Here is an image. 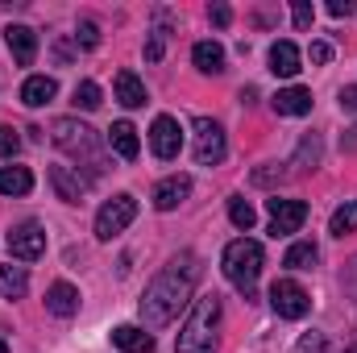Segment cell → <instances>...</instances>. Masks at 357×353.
Returning <instances> with one entry per match:
<instances>
[{"label": "cell", "instance_id": "cell-1", "mask_svg": "<svg viewBox=\"0 0 357 353\" xmlns=\"http://www.w3.org/2000/svg\"><path fill=\"white\" fill-rule=\"evenodd\" d=\"M195 283H199V258H195L191 250H183V254L171 258V262L154 274V283L146 287V295H142V303H137V308H142V324H146V329L171 324L178 316V308L191 299Z\"/></svg>", "mask_w": 357, "mask_h": 353}, {"label": "cell", "instance_id": "cell-2", "mask_svg": "<svg viewBox=\"0 0 357 353\" xmlns=\"http://www.w3.org/2000/svg\"><path fill=\"white\" fill-rule=\"evenodd\" d=\"M216 320H220V299L216 295L195 299L191 316L178 329L175 353H212V345H216Z\"/></svg>", "mask_w": 357, "mask_h": 353}, {"label": "cell", "instance_id": "cell-3", "mask_svg": "<svg viewBox=\"0 0 357 353\" xmlns=\"http://www.w3.org/2000/svg\"><path fill=\"white\" fill-rule=\"evenodd\" d=\"M262 262H266L262 246H258L254 237H237V241H229V246H225L220 270H225V278H229L233 287H241V291L250 295V291H254V283H258V274H262Z\"/></svg>", "mask_w": 357, "mask_h": 353}, {"label": "cell", "instance_id": "cell-4", "mask_svg": "<svg viewBox=\"0 0 357 353\" xmlns=\"http://www.w3.org/2000/svg\"><path fill=\"white\" fill-rule=\"evenodd\" d=\"M54 146H59V150H67L71 158H79V154H84L91 171H100V163H104V154H100V146H96V133H91L88 125L71 121V117L54 121Z\"/></svg>", "mask_w": 357, "mask_h": 353}, {"label": "cell", "instance_id": "cell-5", "mask_svg": "<svg viewBox=\"0 0 357 353\" xmlns=\"http://www.w3.org/2000/svg\"><path fill=\"white\" fill-rule=\"evenodd\" d=\"M133 220H137V200L121 191V195H112V200L96 212V237H100V241H112V237L125 233Z\"/></svg>", "mask_w": 357, "mask_h": 353}, {"label": "cell", "instance_id": "cell-6", "mask_svg": "<svg viewBox=\"0 0 357 353\" xmlns=\"http://www.w3.org/2000/svg\"><path fill=\"white\" fill-rule=\"evenodd\" d=\"M270 308L282 316V320H303L312 312V295L295 283V278H274L270 283Z\"/></svg>", "mask_w": 357, "mask_h": 353}, {"label": "cell", "instance_id": "cell-7", "mask_svg": "<svg viewBox=\"0 0 357 353\" xmlns=\"http://www.w3.org/2000/svg\"><path fill=\"white\" fill-rule=\"evenodd\" d=\"M8 254L17 262H38L46 254V229L38 220H21L8 229Z\"/></svg>", "mask_w": 357, "mask_h": 353}, {"label": "cell", "instance_id": "cell-8", "mask_svg": "<svg viewBox=\"0 0 357 353\" xmlns=\"http://www.w3.org/2000/svg\"><path fill=\"white\" fill-rule=\"evenodd\" d=\"M225 154H229V142H225V129L216 125V121H195V163L199 167H216V163H225Z\"/></svg>", "mask_w": 357, "mask_h": 353}, {"label": "cell", "instance_id": "cell-9", "mask_svg": "<svg viewBox=\"0 0 357 353\" xmlns=\"http://www.w3.org/2000/svg\"><path fill=\"white\" fill-rule=\"evenodd\" d=\"M270 208V237H291L299 233V225L307 220V204L303 200H266Z\"/></svg>", "mask_w": 357, "mask_h": 353}, {"label": "cell", "instance_id": "cell-10", "mask_svg": "<svg viewBox=\"0 0 357 353\" xmlns=\"http://www.w3.org/2000/svg\"><path fill=\"white\" fill-rule=\"evenodd\" d=\"M150 150L162 158V163H171L178 158V150H183V125H178L175 117H154V125H150Z\"/></svg>", "mask_w": 357, "mask_h": 353}, {"label": "cell", "instance_id": "cell-11", "mask_svg": "<svg viewBox=\"0 0 357 353\" xmlns=\"http://www.w3.org/2000/svg\"><path fill=\"white\" fill-rule=\"evenodd\" d=\"M4 42H8V54H13L17 67H29L38 59V33L29 25H8L4 29Z\"/></svg>", "mask_w": 357, "mask_h": 353}, {"label": "cell", "instance_id": "cell-12", "mask_svg": "<svg viewBox=\"0 0 357 353\" xmlns=\"http://www.w3.org/2000/svg\"><path fill=\"white\" fill-rule=\"evenodd\" d=\"M270 71L278 75V80H295L299 71H303V54H299V46L295 42H274L270 46Z\"/></svg>", "mask_w": 357, "mask_h": 353}, {"label": "cell", "instance_id": "cell-13", "mask_svg": "<svg viewBox=\"0 0 357 353\" xmlns=\"http://www.w3.org/2000/svg\"><path fill=\"white\" fill-rule=\"evenodd\" d=\"M50 183H54L59 200H67V204H79L88 191V179L79 175V167H50Z\"/></svg>", "mask_w": 357, "mask_h": 353}, {"label": "cell", "instance_id": "cell-14", "mask_svg": "<svg viewBox=\"0 0 357 353\" xmlns=\"http://www.w3.org/2000/svg\"><path fill=\"white\" fill-rule=\"evenodd\" d=\"M108 150H112L116 158L133 163V158L142 154V137H137V129H133L129 121H116V125L108 129Z\"/></svg>", "mask_w": 357, "mask_h": 353}, {"label": "cell", "instance_id": "cell-15", "mask_svg": "<svg viewBox=\"0 0 357 353\" xmlns=\"http://www.w3.org/2000/svg\"><path fill=\"white\" fill-rule=\"evenodd\" d=\"M187 195H191V179L171 175V179H162V183L154 187V208H158V212H171V208H178Z\"/></svg>", "mask_w": 357, "mask_h": 353}, {"label": "cell", "instance_id": "cell-16", "mask_svg": "<svg viewBox=\"0 0 357 353\" xmlns=\"http://www.w3.org/2000/svg\"><path fill=\"white\" fill-rule=\"evenodd\" d=\"M191 63H195L204 75H220V71H225V46L212 42V38H204V42L191 46Z\"/></svg>", "mask_w": 357, "mask_h": 353}, {"label": "cell", "instance_id": "cell-17", "mask_svg": "<svg viewBox=\"0 0 357 353\" xmlns=\"http://www.w3.org/2000/svg\"><path fill=\"white\" fill-rule=\"evenodd\" d=\"M270 104H274L278 117H307L312 112V91L307 88H282Z\"/></svg>", "mask_w": 357, "mask_h": 353}, {"label": "cell", "instance_id": "cell-18", "mask_svg": "<svg viewBox=\"0 0 357 353\" xmlns=\"http://www.w3.org/2000/svg\"><path fill=\"white\" fill-rule=\"evenodd\" d=\"M112 345L125 353H154V337L142 324H121V329H112Z\"/></svg>", "mask_w": 357, "mask_h": 353}, {"label": "cell", "instance_id": "cell-19", "mask_svg": "<svg viewBox=\"0 0 357 353\" xmlns=\"http://www.w3.org/2000/svg\"><path fill=\"white\" fill-rule=\"evenodd\" d=\"M59 96V84L50 80V75H29L25 84H21V104L25 108H42V104H50Z\"/></svg>", "mask_w": 357, "mask_h": 353}, {"label": "cell", "instance_id": "cell-20", "mask_svg": "<svg viewBox=\"0 0 357 353\" xmlns=\"http://www.w3.org/2000/svg\"><path fill=\"white\" fill-rule=\"evenodd\" d=\"M46 312H54V316H75L79 312V291L71 287V283H54L50 291H46Z\"/></svg>", "mask_w": 357, "mask_h": 353}, {"label": "cell", "instance_id": "cell-21", "mask_svg": "<svg viewBox=\"0 0 357 353\" xmlns=\"http://www.w3.org/2000/svg\"><path fill=\"white\" fill-rule=\"evenodd\" d=\"M112 88H116V100H121L125 108H142V104H146V84H142L133 71H121Z\"/></svg>", "mask_w": 357, "mask_h": 353}, {"label": "cell", "instance_id": "cell-22", "mask_svg": "<svg viewBox=\"0 0 357 353\" xmlns=\"http://www.w3.org/2000/svg\"><path fill=\"white\" fill-rule=\"evenodd\" d=\"M33 175L29 167H0V195H29Z\"/></svg>", "mask_w": 357, "mask_h": 353}, {"label": "cell", "instance_id": "cell-23", "mask_svg": "<svg viewBox=\"0 0 357 353\" xmlns=\"http://www.w3.org/2000/svg\"><path fill=\"white\" fill-rule=\"evenodd\" d=\"M29 291V274H25V266H0V295L4 299H21Z\"/></svg>", "mask_w": 357, "mask_h": 353}, {"label": "cell", "instance_id": "cell-24", "mask_svg": "<svg viewBox=\"0 0 357 353\" xmlns=\"http://www.w3.org/2000/svg\"><path fill=\"white\" fill-rule=\"evenodd\" d=\"M316 258H320V250H316L312 241H295V246L287 250L282 266H291V270H312V266H316Z\"/></svg>", "mask_w": 357, "mask_h": 353}, {"label": "cell", "instance_id": "cell-25", "mask_svg": "<svg viewBox=\"0 0 357 353\" xmlns=\"http://www.w3.org/2000/svg\"><path fill=\"white\" fill-rule=\"evenodd\" d=\"M229 220H233V229L250 233V229H254V220H258V212H254V204H250V200L233 195V200H229Z\"/></svg>", "mask_w": 357, "mask_h": 353}, {"label": "cell", "instance_id": "cell-26", "mask_svg": "<svg viewBox=\"0 0 357 353\" xmlns=\"http://www.w3.org/2000/svg\"><path fill=\"white\" fill-rule=\"evenodd\" d=\"M328 233H333V237H345V233H357V200H354V204H345V208H337V212H333V225H328Z\"/></svg>", "mask_w": 357, "mask_h": 353}, {"label": "cell", "instance_id": "cell-27", "mask_svg": "<svg viewBox=\"0 0 357 353\" xmlns=\"http://www.w3.org/2000/svg\"><path fill=\"white\" fill-rule=\"evenodd\" d=\"M75 108H84V112H91V108H100V84H91V80H84V84L75 88Z\"/></svg>", "mask_w": 357, "mask_h": 353}, {"label": "cell", "instance_id": "cell-28", "mask_svg": "<svg viewBox=\"0 0 357 353\" xmlns=\"http://www.w3.org/2000/svg\"><path fill=\"white\" fill-rule=\"evenodd\" d=\"M75 42H79L84 50H96V46H100V25H96V21H79V29H75Z\"/></svg>", "mask_w": 357, "mask_h": 353}, {"label": "cell", "instance_id": "cell-29", "mask_svg": "<svg viewBox=\"0 0 357 353\" xmlns=\"http://www.w3.org/2000/svg\"><path fill=\"white\" fill-rule=\"evenodd\" d=\"M17 150H21V137H17V129L0 125V158H17Z\"/></svg>", "mask_w": 357, "mask_h": 353}, {"label": "cell", "instance_id": "cell-30", "mask_svg": "<svg viewBox=\"0 0 357 353\" xmlns=\"http://www.w3.org/2000/svg\"><path fill=\"white\" fill-rule=\"evenodd\" d=\"M291 17H295V29H312V17H316V8H312L307 0H295V4H291Z\"/></svg>", "mask_w": 357, "mask_h": 353}, {"label": "cell", "instance_id": "cell-31", "mask_svg": "<svg viewBox=\"0 0 357 353\" xmlns=\"http://www.w3.org/2000/svg\"><path fill=\"white\" fill-rule=\"evenodd\" d=\"M307 59H312L316 67H324V63L333 59V46H328V42H312V50H307Z\"/></svg>", "mask_w": 357, "mask_h": 353}, {"label": "cell", "instance_id": "cell-32", "mask_svg": "<svg viewBox=\"0 0 357 353\" xmlns=\"http://www.w3.org/2000/svg\"><path fill=\"white\" fill-rule=\"evenodd\" d=\"M162 50H167V42H162V29H158V33L150 38V46H146V59H150V63H158V59H162Z\"/></svg>", "mask_w": 357, "mask_h": 353}, {"label": "cell", "instance_id": "cell-33", "mask_svg": "<svg viewBox=\"0 0 357 353\" xmlns=\"http://www.w3.org/2000/svg\"><path fill=\"white\" fill-rule=\"evenodd\" d=\"M229 21H233V8H229V4H212V25H220V29H225Z\"/></svg>", "mask_w": 357, "mask_h": 353}, {"label": "cell", "instance_id": "cell-34", "mask_svg": "<svg viewBox=\"0 0 357 353\" xmlns=\"http://www.w3.org/2000/svg\"><path fill=\"white\" fill-rule=\"evenodd\" d=\"M341 108L345 112H357V88H341Z\"/></svg>", "mask_w": 357, "mask_h": 353}, {"label": "cell", "instance_id": "cell-35", "mask_svg": "<svg viewBox=\"0 0 357 353\" xmlns=\"http://www.w3.org/2000/svg\"><path fill=\"white\" fill-rule=\"evenodd\" d=\"M328 13H333V17H349V13H354V4H349V0H333V4H328Z\"/></svg>", "mask_w": 357, "mask_h": 353}, {"label": "cell", "instance_id": "cell-36", "mask_svg": "<svg viewBox=\"0 0 357 353\" xmlns=\"http://www.w3.org/2000/svg\"><path fill=\"white\" fill-rule=\"evenodd\" d=\"M0 353H8V341H4V337H0Z\"/></svg>", "mask_w": 357, "mask_h": 353}, {"label": "cell", "instance_id": "cell-37", "mask_svg": "<svg viewBox=\"0 0 357 353\" xmlns=\"http://www.w3.org/2000/svg\"><path fill=\"white\" fill-rule=\"evenodd\" d=\"M345 353H357V345H354V350H345Z\"/></svg>", "mask_w": 357, "mask_h": 353}]
</instances>
